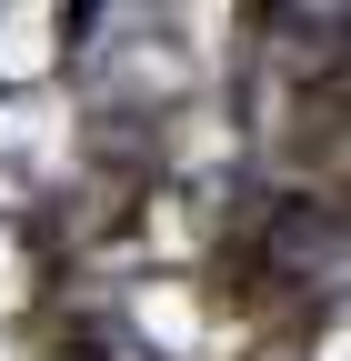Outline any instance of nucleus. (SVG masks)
Instances as JSON below:
<instances>
[{
	"label": "nucleus",
	"mask_w": 351,
	"mask_h": 361,
	"mask_svg": "<svg viewBox=\"0 0 351 361\" xmlns=\"http://www.w3.org/2000/svg\"><path fill=\"white\" fill-rule=\"evenodd\" d=\"M261 281H331L341 271V201L331 191H281L271 211H261Z\"/></svg>",
	"instance_id": "nucleus-1"
}]
</instances>
